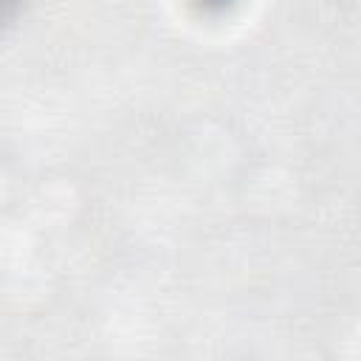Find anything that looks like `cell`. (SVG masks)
Segmentation results:
<instances>
[{
    "label": "cell",
    "instance_id": "obj_1",
    "mask_svg": "<svg viewBox=\"0 0 361 361\" xmlns=\"http://www.w3.org/2000/svg\"><path fill=\"white\" fill-rule=\"evenodd\" d=\"M17 3L20 0H0V25L14 14V8H17Z\"/></svg>",
    "mask_w": 361,
    "mask_h": 361
}]
</instances>
